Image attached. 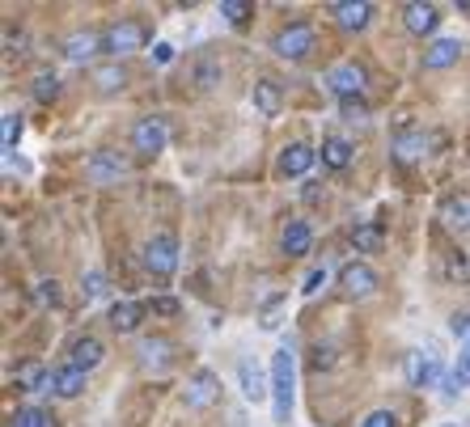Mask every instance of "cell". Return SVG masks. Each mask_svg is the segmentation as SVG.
<instances>
[{
	"mask_svg": "<svg viewBox=\"0 0 470 427\" xmlns=\"http://www.w3.org/2000/svg\"><path fill=\"white\" fill-rule=\"evenodd\" d=\"M470 385V347H462V355H458V364H453L450 372V385H445V393H458V389Z\"/></svg>",
	"mask_w": 470,
	"mask_h": 427,
	"instance_id": "cell-33",
	"label": "cell"
},
{
	"mask_svg": "<svg viewBox=\"0 0 470 427\" xmlns=\"http://www.w3.org/2000/svg\"><path fill=\"white\" fill-rule=\"evenodd\" d=\"M313 170V149L310 144H289L284 153H280V174H289V178H301V174H310Z\"/></svg>",
	"mask_w": 470,
	"mask_h": 427,
	"instance_id": "cell-15",
	"label": "cell"
},
{
	"mask_svg": "<svg viewBox=\"0 0 470 427\" xmlns=\"http://www.w3.org/2000/svg\"><path fill=\"white\" fill-rule=\"evenodd\" d=\"M450 275H470L466 254H453V258H450Z\"/></svg>",
	"mask_w": 470,
	"mask_h": 427,
	"instance_id": "cell-43",
	"label": "cell"
},
{
	"mask_svg": "<svg viewBox=\"0 0 470 427\" xmlns=\"http://www.w3.org/2000/svg\"><path fill=\"white\" fill-rule=\"evenodd\" d=\"M85 174H89V182H98V187H111V182H119V178L127 174V156L115 153V149H98V153H89V161H85Z\"/></svg>",
	"mask_w": 470,
	"mask_h": 427,
	"instance_id": "cell-6",
	"label": "cell"
},
{
	"mask_svg": "<svg viewBox=\"0 0 470 427\" xmlns=\"http://www.w3.org/2000/svg\"><path fill=\"white\" fill-rule=\"evenodd\" d=\"M127 85V68L123 64H98L94 68V89L98 94H119Z\"/></svg>",
	"mask_w": 470,
	"mask_h": 427,
	"instance_id": "cell-22",
	"label": "cell"
},
{
	"mask_svg": "<svg viewBox=\"0 0 470 427\" xmlns=\"http://www.w3.org/2000/svg\"><path fill=\"white\" fill-rule=\"evenodd\" d=\"M220 398V381H216V372L199 369L196 377H191V385H187V407L191 410H208Z\"/></svg>",
	"mask_w": 470,
	"mask_h": 427,
	"instance_id": "cell-9",
	"label": "cell"
},
{
	"mask_svg": "<svg viewBox=\"0 0 470 427\" xmlns=\"http://www.w3.org/2000/svg\"><path fill=\"white\" fill-rule=\"evenodd\" d=\"M441 220H445L450 229H470V194L441 199Z\"/></svg>",
	"mask_w": 470,
	"mask_h": 427,
	"instance_id": "cell-20",
	"label": "cell"
},
{
	"mask_svg": "<svg viewBox=\"0 0 470 427\" xmlns=\"http://www.w3.org/2000/svg\"><path fill=\"white\" fill-rule=\"evenodd\" d=\"M56 393L59 398H81V393H85V372H81L77 364L56 369Z\"/></svg>",
	"mask_w": 470,
	"mask_h": 427,
	"instance_id": "cell-28",
	"label": "cell"
},
{
	"mask_svg": "<svg viewBox=\"0 0 470 427\" xmlns=\"http://www.w3.org/2000/svg\"><path fill=\"white\" fill-rule=\"evenodd\" d=\"M293 385H297L293 351L280 347L272 355V410L280 423H289V415H293Z\"/></svg>",
	"mask_w": 470,
	"mask_h": 427,
	"instance_id": "cell-1",
	"label": "cell"
},
{
	"mask_svg": "<svg viewBox=\"0 0 470 427\" xmlns=\"http://www.w3.org/2000/svg\"><path fill=\"white\" fill-rule=\"evenodd\" d=\"M21 132H26V118H21V111H9V115L0 118V144H4V156H13Z\"/></svg>",
	"mask_w": 470,
	"mask_h": 427,
	"instance_id": "cell-29",
	"label": "cell"
},
{
	"mask_svg": "<svg viewBox=\"0 0 470 427\" xmlns=\"http://www.w3.org/2000/svg\"><path fill=\"white\" fill-rule=\"evenodd\" d=\"M140 47H149V26L144 21H115L106 34H102V51H111V56H132Z\"/></svg>",
	"mask_w": 470,
	"mask_h": 427,
	"instance_id": "cell-2",
	"label": "cell"
},
{
	"mask_svg": "<svg viewBox=\"0 0 470 427\" xmlns=\"http://www.w3.org/2000/svg\"><path fill=\"white\" fill-rule=\"evenodd\" d=\"M322 165H327V170H348V165H352V144L339 136L322 140Z\"/></svg>",
	"mask_w": 470,
	"mask_h": 427,
	"instance_id": "cell-24",
	"label": "cell"
},
{
	"mask_svg": "<svg viewBox=\"0 0 470 427\" xmlns=\"http://www.w3.org/2000/svg\"><path fill=\"white\" fill-rule=\"evenodd\" d=\"M102 355H106V347H102L98 339H77V343H73V364H77L81 372L98 369Z\"/></svg>",
	"mask_w": 470,
	"mask_h": 427,
	"instance_id": "cell-26",
	"label": "cell"
},
{
	"mask_svg": "<svg viewBox=\"0 0 470 427\" xmlns=\"http://www.w3.org/2000/svg\"><path fill=\"white\" fill-rule=\"evenodd\" d=\"M35 296H39V305H59V284L56 279H42L35 288Z\"/></svg>",
	"mask_w": 470,
	"mask_h": 427,
	"instance_id": "cell-38",
	"label": "cell"
},
{
	"mask_svg": "<svg viewBox=\"0 0 470 427\" xmlns=\"http://www.w3.org/2000/svg\"><path fill=\"white\" fill-rule=\"evenodd\" d=\"M360 427H394V415H390V410H373Z\"/></svg>",
	"mask_w": 470,
	"mask_h": 427,
	"instance_id": "cell-41",
	"label": "cell"
},
{
	"mask_svg": "<svg viewBox=\"0 0 470 427\" xmlns=\"http://www.w3.org/2000/svg\"><path fill=\"white\" fill-rule=\"evenodd\" d=\"M144 267L157 279H170L178 271V237L174 233H153L144 241Z\"/></svg>",
	"mask_w": 470,
	"mask_h": 427,
	"instance_id": "cell-3",
	"label": "cell"
},
{
	"mask_svg": "<svg viewBox=\"0 0 470 427\" xmlns=\"http://www.w3.org/2000/svg\"><path fill=\"white\" fill-rule=\"evenodd\" d=\"M13 419H18L13 427H56V423H51V415H47V410H39V407H21Z\"/></svg>",
	"mask_w": 470,
	"mask_h": 427,
	"instance_id": "cell-35",
	"label": "cell"
},
{
	"mask_svg": "<svg viewBox=\"0 0 470 427\" xmlns=\"http://www.w3.org/2000/svg\"><path fill=\"white\" fill-rule=\"evenodd\" d=\"M250 102H255V111L258 115H267V118H275L280 115V106H284V94H280V85L275 80H255V89H250Z\"/></svg>",
	"mask_w": 470,
	"mask_h": 427,
	"instance_id": "cell-16",
	"label": "cell"
},
{
	"mask_svg": "<svg viewBox=\"0 0 470 427\" xmlns=\"http://www.w3.org/2000/svg\"><path fill=\"white\" fill-rule=\"evenodd\" d=\"M140 317H144V305H132V301L111 305V326H115L119 334H132L140 326Z\"/></svg>",
	"mask_w": 470,
	"mask_h": 427,
	"instance_id": "cell-25",
	"label": "cell"
},
{
	"mask_svg": "<svg viewBox=\"0 0 470 427\" xmlns=\"http://www.w3.org/2000/svg\"><path fill=\"white\" fill-rule=\"evenodd\" d=\"M280 250L289 254V258H305L313 250V229L305 220H289L284 233H280Z\"/></svg>",
	"mask_w": 470,
	"mask_h": 427,
	"instance_id": "cell-10",
	"label": "cell"
},
{
	"mask_svg": "<svg viewBox=\"0 0 470 427\" xmlns=\"http://www.w3.org/2000/svg\"><path fill=\"white\" fill-rule=\"evenodd\" d=\"M322 284H327V267H313V271L305 275V284H301V292H305V296H313V292L322 288Z\"/></svg>",
	"mask_w": 470,
	"mask_h": 427,
	"instance_id": "cell-39",
	"label": "cell"
},
{
	"mask_svg": "<svg viewBox=\"0 0 470 427\" xmlns=\"http://www.w3.org/2000/svg\"><path fill=\"white\" fill-rule=\"evenodd\" d=\"M322 85H327L331 94H339V102L360 97V94H365V68H360V64H335Z\"/></svg>",
	"mask_w": 470,
	"mask_h": 427,
	"instance_id": "cell-7",
	"label": "cell"
},
{
	"mask_svg": "<svg viewBox=\"0 0 470 427\" xmlns=\"http://www.w3.org/2000/svg\"><path fill=\"white\" fill-rule=\"evenodd\" d=\"M403 372H407V385L424 389V385H432V381L441 377V364H436V355H432V351H407Z\"/></svg>",
	"mask_w": 470,
	"mask_h": 427,
	"instance_id": "cell-8",
	"label": "cell"
},
{
	"mask_svg": "<svg viewBox=\"0 0 470 427\" xmlns=\"http://www.w3.org/2000/svg\"><path fill=\"white\" fill-rule=\"evenodd\" d=\"M424 153H428V136H424V132H407V136L394 140V161H403V165L420 161Z\"/></svg>",
	"mask_w": 470,
	"mask_h": 427,
	"instance_id": "cell-21",
	"label": "cell"
},
{
	"mask_svg": "<svg viewBox=\"0 0 470 427\" xmlns=\"http://www.w3.org/2000/svg\"><path fill=\"white\" fill-rule=\"evenodd\" d=\"M339 115H343V123H352V127H369V106H365V97L339 102Z\"/></svg>",
	"mask_w": 470,
	"mask_h": 427,
	"instance_id": "cell-32",
	"label": "cell"
},
{
	"mask_svg": "<svg viewBox=\"0 0 470 427\" xmlns=\"http://www.w3.org/2000/svg\"><path fill=\"white\" fill-rule=\"evenodd\" d=\"M81 292H85V301H98L102 292H106V275H102V271H89L85 279H81Z\"/></svg>",
	"mask_w": 470,
	"mask_h": 427,
	"instance_id": "cell-37",
	"label": "cell"
},
{
	"mask_svg": "<svg viewBox=\"0 0 470 427\" xmlns=\"http://www.w3.org/2000/svg\"><path fill=\"white\" fill-rule=\"evenodd\" d=\"M166 140H170V127H166L161 115H144L136 127H132V149H136L140 156H157L166 149Z\"/></svg>",
	"mask_w": 470,
	"mask_h": 427,
	"instance_id": "cell-5",
	"label": "cell"
},
{
	"mask_svg": "<svg viewBox=\"0 0 470 427\" xmlns=\"http://www.w3.org/2000/svg\"><path fill=\"white\" fill-rule=\"evenodd\" d=\"M331 364H335V351L318 343V347H313V369L322 372V369H331Z\"/></svg>",
	"mask_w": 470,
	"mask_h": 427,
	"instance_id": "cell-40",
	"label": "cell"
},
{
	"mask_svg": "<svg viewBox=\"0 0 470 427\" xmlns=\"http://www.w3.org/2000/svg\"><path fill=\"white\" fill-rule=\"evenodd\" d=\"M13 381H18V389H30V393H39V389H56V372H47L39 360H26V364H18Z\"/></svg>",
	"mask_w": 470,
	"mask_h": 427,
	"instance_id": "cell-13",
	"label": "cell"
},
{
	"mask_svg": "<svg viewBox=\"0 0 470 427\" xmlns=\"http://www.w3.org/2000/svg\"><path fill=\"white\" fill-rule=\"evenodd\" d=\"M462 59V42L458 39H436L424 51V68H450V64H458Z\"/></svg>",
	"mask_w": 470,
	"mask_h": 427,
	"instance_id": "cell-18",
	"label": "cell"
},
{
	"mask_svg": "<svg viewBox=\"0 0 470 427\" xmlns=\"http://www.w3.org/2000/svg\"><path fill=\"white\" fill-rule=\"evenodd\" d=\"M331 13L343 30H365L373 18V4H365V0H356V4H331Z\"/></svg>",
	"mask_w": 470,
	"mask_h": 427,
	"instance_id": "cell-17",
	"label": "cell"
},
{
	"mask_svg": "<svg viewBox=\"0 0 470 427\" xmlns=\"http://www.w3.org/2000/svg\"><path fill=\"white\" fill-rule=\"evenodd\" d=\"M450 331H453V334H470V313H453Z\"/></svg>",
	"mask_w": 470,
	"mask_h": 427,
	"instance_id": "cell-42",
	"label": "cell"
},
{
	"mask_svg": "<svg viewBox=\"0 0 470 427\" xmlns=\"http://www.w3.org/2000/svg\"><path fill=\"white\" fill-rule=\"evenodd\" d=\"M237 381H242V393H246L250 402H258V398L272 389V381H263V372H258L255 360H242V364H237Z\"/></svg>",
	"mask_w": 470,
	"mask_h": 427,
	"instance_id": "cell-19",
	"label": "cell"
},
{
	"mask_svg": "<svg viewBox=\"0 0 470 427\" xmlns=\"http://www.w3.org/2000/svg\"><path fill=\"white\" fill-rule=\"evenodd\" d=\"M157 64H170V59H174V47H170V42H157Z\"/></svg>",
	"mask_w": 470,
	"mask_h": 427,
	"instance_id": "cell-44",
	"label": "cell"
},
{
	"mask_svg": "<svg viewBox=\"0 0 470 427\" xmlns=\"http://www.w3.org/2000/svg\"><path fill=\"white\" fill-rule=\"evenodd\" d=\"M313 26H305V21H293L289 30H280L272 39V47H275V56L280 59H305L313 51Z\"/></svg>",
	"mask_w": 470,
	"mask_h": 427,
	"instance_id": "cell-4",
	"label": "cell"
},
{
	"mask_svg": "<svg viewBox=\"0 0 470 427\" xmlns=\"http://www.w3.org/2000/svg\"><path fill=\"white\" fill-rule=\"evenodd\" d=\"M339 284H343L348 296H369V292L377 288V271L365 267V263H348V267L339 271Z\"/></svg>",
	"mask_w": 470,
	"mask_h": 427,
	"instance_id": "cell-12",
	"label": "cell"
},
{
	"mask_svg": "<svg viewBox=\"0 0 470 427\" xmlns=\"http://www.w3.org/2000/svg\"><path fill=\"white\" fill-rule=\"evenodd\" d=\"M94 51H102V34H94V30H77L64 39V59H73V64L94 59Z\"/></svg>",
	"mask_w": 470,
	"mask_h": 427,
	"instance_id": "cell-14",
	"label": "cell"
},
{
	"mask_svg": "<svg viewBox=\"0 0 470 427\" xmlns=\"http://www.w3.org/2000/svg\"><path fill=\"white\" fill-rule=\"evenodd\" d=\"M403 26L424 39V34H432V30L441 26V9H436V4H420V0H415V4H403Z\"/></svg>",
	"mask_w": 470,
	"mask_h": 427,
	"instance_id": "cell-11",
	"label": "cell"
},
{
	"mask_svg": "<svg viewBox=\"0 0 470 427\" xmlns=\"http://www.w3.org/2000/svg\"><path fill=\"white\" fill-rule=\"evenodd\" d=\"M381 241H386V237H381L377 225H356V229H352V246H356V250L377 254V250H381Z\"/></svg>",
	"mask_w": 470,
	"mask_h": 427,
	"instance_id": "cell-30",
	"label": "cell"
},
{
	"mask_svg": "<svg viewBox=\"0 0 470 427\" xmlns=\"http://www.w3.org/2000/svg\"><path fill=\"white\" fill-rule=\"evenodd\" d=\"M178 309H182V305H178L174 296H153V301L144 305V313H157V317H178Z\"/></svg>",
	"mask_w": 470,
	"mask_h": 427,
	"instance_id": "cell-36",
	"label": "cell"
},
{
	"mask_svg": "<svg viewBox=\"0 0 470 427\" xmlns=\"http://www.w3.org/2000/svg\"><path fill=\"white\" fill-rule=\"evenodd\" d=\"M170 355H174V347H170L166 339H144V343H140V364H144V369H166Z\"/></svg>",
	"mask_w": 470,
	"mask_h": 427,
	"instance_id": "cell-27",
	"label": "cell"
},
{
	"mask_svg": "<svg viewBox=\"0 0 470 427\" xmlns=\"http://www.w3.org/2000/svg\"><path fill=\"white\" fill-rule=\"evenodd\" d=\"M220 13H225V21H234V26H246V18L255 13V4H246V0H220Z\"/></svg>",
	"mask_w": 470,
	"mask_h": 427,
	"instance_id": "cell-34",
	"label": "cell"
},
{
	"mask_svg": "<svg viewBox=\"0 0 470 427\" xmlns=\"http://www.w3.org/2000/svg\"><path fill=\"white\" fill-rule=\"evenodd\" d=\"M30 94H35V102L51 106V102L59 97V77H56V72H39V77H35V85H30Z\"/></svg>",
	"mask_w": 470,
	"mask_h": 427,
	"instance_id": "cell-31",
	"label": "cell"
},
{
	"mask_svg": "<svg viewBox=\"0 0 470 427\" xmlns=\"http://www.w3.org/2000/svg\"><path fill=\"white\" fill-rule=\"evenodd\" d=\"M191 80H196V89H216L220 85V59L216 56H196V64H191Z\"/></svg>",
	"mask_w": 470,
	"mask_h": 427,
	"instance_id": "cell-23",
	"label": "cell"
}]
</instances>
